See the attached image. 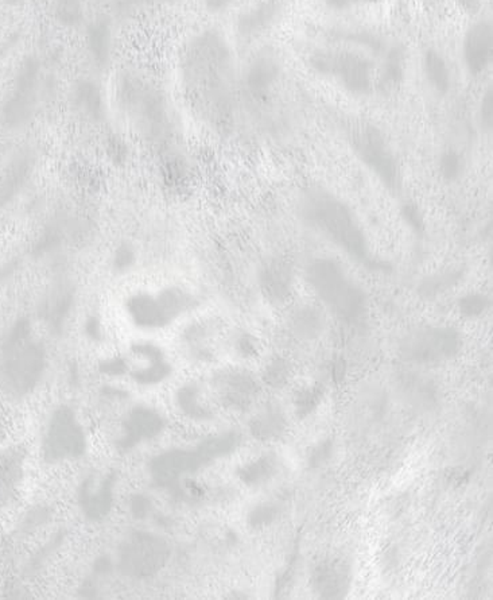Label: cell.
I'll return each instance as SVG.
<instances>
[{
    "instance_id": "1",
    "label": "cell",
    "mask_w": 493,
    "mask_h": 600,
    "mask_svg": "<svg viewBox=\"0 0 493 600\" xmlns=\"http://www.w3.org/2000/svg\"><path fill=\"white\" fill-rule=\"evenodd\" d=\"M231 48L216 30L193 37L182 53L183 77L200 96L204 112L214 125L227 126L232 113Z\"/></svg>"
},
{
    "instance_id": "2",
    "label": "cell",
    "mask_w": 493,
    "mask_h": 600,
    "mask_svg": "<svg viewBox=\"0 0 493 600\" xmlns=\"http://www.w3.org/2000/svg\"><path fill=\"white\" fill-rule=\"evenodd\" d=\"M297 215L304 227L348 258L369 269H381L355 211L329 189L317 185L302 189L297 200Z\"/></svg>"
},
{
    "instance_id": "3",
    "label": "cell",
    "mask_w": 493,
    "mask_h": 600,
    "mask_svg": "<svg viewBox=\"0 0 493 600\" xmlns=\"http://www.w3.org/2000/svg\"><path fill=\"white\" fill-rule=\"evenodd\" d=\"M304 281L335 318L356 323L368 309V296L347 267L332 257H313L304 266Z\"/></svg>"
},
{
    "instance_id": "4",
    "label": "cell",
    "mask_w": 493,
    "mask_h": 600,
    "mask_svg": "<svg viewBox=\"0 0 493 600\" xmlns=\"http://www.w3.org/2000/svg\"><path fill=\"white\" fill-rule=\"evenodd\" d=\"M345 139L356 158L392 195L402 192V167L386 134L366 119L350 118L343 123Z\"/></svg>"
},
{
    "instance_id": "5",
    "label": "cell",
    "mask_w": 493,
    "mask_h": 600,
    "mask_svg": "<svg viewBox=\"0 0 493 600\" xmlns=\"http://www.w3.org/2000/svg\"><path fill=\"white\" fill-rule=\"evenodd\" d=\"M309 65L320 76L337 82L355 96H368L376 88L375 61L355 49H320L309 57Z\"/></svg>"
},
{
    "instance_id": "6",
    "label": "cell",
    "mask_w": 493,
    "mask_h": 600,
    "mask_svg": "<svg viewBox=\"0 0 493 600\" xmlns=\"http://www.w3.org/2000/svg\"><path fill=\"white\" fill-rule=\"evenodd\" d=\"M464 346L461 332L449 326L409 329L397 342L400 359L414 365H437L454 359Z\"/></svg>"
},
{
    "instance_id": "7",
    "label": "cell",
    "mask_w": 493,
    "mask_h": 600,
    "mask_svg": "<svg viewBox=\"0 0 493 600\" xmlns=\"http://www.w3.org/2000/svg\"><path fill=\"white\" fill-rule=\"evenodd\" d=\"M43 371L42 350L33 342L27 327L18 326L12 331L4 350L2 378L7 390L14 396H26L37 386Z\"/></svg>"
},
{
    "instance_id": "8",
    "label": "cell",
    "mask_w": 493,
    "mask_h": 600,
    "mask_svg": "<svg viewBox=\"0 0 493 600\" xmlns=\"http://www.w3.org/2000/svg\"><path fill=\"white\" fill-rule=\"evenodd\" d=\"M85 435L73 412L58 409L46 424L42 437V452L50 463L74 459L84 453Z\"/></svg>"
},
{
    "instance_id": "9",
    "label": "cell",
    "mask_w": 493,
    "mask_h": 600,
    "mask_svg": "<svg viewBox=\"0 0 493 600\" xmlns=\"http://www.w3.org/2000/svg\"><path fill=\"white\" fill-rule=\"evenodd\" d=\"M197 305L195 296L187 290H165L158 296H141L130 304V313L136 324L147 328H158L172 323L185 312Z\"/></svg>"
},
{
    "instance_id": "10",
    "label": "cell",
    "mask_w": 493,
    "mask_h": 600,
    "mask_svg": "<svg viewBox=\"0 0 493 600\" xmlns=\"http://www.w3.org/2000/svg\"><path fill=\"white\" fill-rule=\"evenodd\" d=\"M169 555L166 542L151 533H134L119 550V568L135 578L154 575L165 565Z\"/></svg>"
},
{
    "instance_id": "11",
    "label": "cell",
    "mask_w": 493,
    "mask_h": 600,
    "mask_svg": "<svg viewBox=\"0 0 493 600\" xmlns=\"http://www.w3.org/2000/svg\"><path fill=\"white\" fill-rule=\"evenodd\" d=\"M213 396L227 411H249L260 393V385L252 373L242 367L216 371L211 380Z\"/></svg>"
},
{
    "instance_id": "12",
    "label": "cell",
    "mask_w": 493,
    "mask_h": 600,
    "mask_svg": "<svg viewBox=\"0 0 493 600\" xmlns=\"http://www.w3.org/2000/svg\"><path fill=\"white\" fill-rule=\"evenodd\" d=\"M38 77H40V63L35 57H30L20 66L17 80H15L14 91L4 107V120L9 125H22L32 115Z\"/></svg>"
},
{
    "instance_id": "13",
    "label": "cell",
    "mask_w": 493,
    "mask_h": 600,
    "mask_svg": "<svg viewBox=\"0 0 493 600\" xmlns=\"http://www.w3.org/2000/svg\"><path fill=\"white\" fill-rule=\"evenodd\" d=\"M282 74L280 57L270 50L260 51L252 58L244 73V89L250 99L265 104L273 96Z\"/></svg>"
},
{
    "instance_id": "14",
    "label": "cell",
    "mask_w": 493,
    "mask_h": 600,
    "mask_svg": "<svg viewBox=\"0 0 493 600\" xmlns=\"http://www.w3.org/2000/svg\"><path fill=\"white\" fill-rule=\"evenodd\" d=\"M493 28L488 19L472 23L462 40V61L472 77L484 74L492 64Z\"/></svg>"
},
{
    "instance_id": "15",
    "label": "cell",
    "mask_w": 493,
    "mask_h": 600,
    "mask_svg": "<svg viewBox=\"0 0 493 600\" xmlns=\"http://www.w3.org/2000/svg\"><path fill=\"white\" fill-rule=\"evenodd\" d=\"M285 4L282 0H260L240 12L236 19V35L243 43L265 35L282 17Z\"/></svg>"
},
{
    "instance_id": "16",
    "label": "cell",
    "mask_w": 493,
    "mask_h": 600,
    "mask_svg": "<svg viewBox=\"0 0 493 600\" xmlns=\"http://www.w3.org/2000/svg\"><path fill=\"white\" fill-rule=\"evenodd\" d=\"M314 591L324 599H342L350 586V568L344 560L327 558L312 573Z\"/></svg>"
},
{
    "instance_id": "17",
    "label": "cell",
    "mask_w": 493,
    "mask_h": 600,
    "mask_svg": "<svg viewBox=\"0 0 493 600\" xmlns=\"http://www.w3.org/2000/svg\"><path fill=\"white\" fill-rule=\"evenodd\" d=\"M259 285L271 304H285L294 290V270L290 262L283 258L268 259L260 269Z\"/></svg>"
},
{
    "instance_id": "18",
    "label": "cell",
    "mask_w": 493,
    "mask_h": 600,
    "mask_svg": "<svg viewBox=\"0 0 493 600\" xmlns=\"http://www.w3.org/2000/svg\"><path fill=\"white\" fill-rule=\"evenodd\" d=\"M206 459L198 450H170L157 456L151 463V475L159 484H172L181 476L195 470Z\"/></svg>"
},
{
    "instance_id": "19",
    "label": "cell",
    "mask_w": 493,
    "mask_h": 600,
    "mask_svg": "<svg viewBox=\"0 0 493 600\" xmlns=\"http://www.w3.org/2000/svg\"><path fill=\"white\" fill-rule=\"evenodd\" d=\"M289 331L301 342H314L327 329L325 313L313 304H299L289 312L286 319Z\"/></svg>"
},
{
    "instance_id": "20",
    "label": "cell",
    "mask_w": 493,
    "mask_h": 600,
    "mask_svg": "<svg viewBox=\"0 0 493 600\" xmlns=\"http://www.w3.org/2000/svg\"><path fill=\"white\" fill-rule=\"evenodd\" d=\"M288 416L282 405L275 401H268L252 417L250 432L260 442H273L281 439L288 431Z\"/></svg>"
},
{
    "instance_id": "21",
    "label": "cell",
    "mask_w": 493,
    "mask_h": 600,
    "mask_svg": "<svg viewBox=\"0 0 493 600\" xmlns=\"http://www.w3.org/2000/svg\"><path fill=\"white\" fill-rule=\"evenodd\" d=\"M164 427V419L152 409L135 408L123 422L121 442L126 445H136L139 442L156 437Z\"/></svg>"
},
{
    "instance_id": "22",
    "label": "cell",
    "mask_w": 493,
    "mask_h": 600,
    "mask_svg": "<svg viewBox=\"0 0 493 600\" xmlns=\"http://www.w3.org/2000/svg\"><path fill=\"white\" fill-rule=\"evenodd\" d=\"M220 334V326L216 321L206 320L193 324L183 334V347L196 362H209L216 355L214 342Z\"/></svg>"
},
{
    "instance_id": "23",
    "label": "cell",
    "mask_w": 493,
    "mask_h": 600,
    "mask_svg": "<svg viewBox=\"0 0 493 600\" xmlns=\"http://www.w3.org/2000/svg\"><path fill=\"white\" fill-rule=\"evenodd\" d=\"M175 405L183 416L193 421H211L214 419L213 409L200 383L190 382L182 386L175 394Z\"/></svg>"
},
{
    "instance_id": "24",
    "label": "cell",
    "mask_w": 493,
    "mask_h": 600,
    "mask_svg": "<svg viewBox=\"0 0 493 600\" xmlns=\"http://www.w3.org/2000/svg\"><path fill=\"white\" fill-rule=\"evenodd\" d=\"M422 72L426 81L435 94L445 96L451 92L453 81L451 65L438 49H426L422 56Z\"/></svg>"
},
{
    "instance_id": "25",
    "label": "cell",
    "mask_w": 493,
    "mask_h": 600,
    "mask_svg": "<svg viewBox=\"0 0 493 600\" xmlns=\"http://www.w3.org/2000/svg\"><path fill=\"white\" fill-rule=\"evenodd\" d=\"M406 49L399 43L387 46L383 50V61L378 68L376 88L391 91L402 82L406 71Z\"/></svg>"
},
{
    "instance_id": "26",
    "label": "cell",
    "mask_w": 493,
    "mask_h": 600,
    "mask_svg": "<svg viewBox=\"0 0 493 600\" xmlns=\"http://www.w3.org/2000/svg\"><path fill=\"white\" fill-rule=\"evenodd\" d=\"M88 51L92 60L99 66H105L111 60L112 50V30L104 18L90 23L87 33Z\"/></svg>"
},
{
    "instance_id": "27",
    "label": "cell",
    "mask_w": 493,
    "mask_h": 600,
    "mask_svg": "<svg viewBox=\"0 0 493 600\" xmlns=\"http://www.w3.org/2000/svg\"><path fill=\"white\" fill-rule=\"evenodd\" d=\"M81 506L88 517H104L112 506V488H110V483L96 479L88 481L81 493Z\"/></svg>"
},
{
    "instance_id": "28",
    "label": "cell",
    "mask_w": 493,
    "mask_h": 600,
    "mask_svg": "<svg viewBox=\"0 0 493 600\" xmlns=\"http://www.w3.org/2000/svg\"><path fill=\"white\" fill-rule=\"evenodd\" d=\"M278 470H280V463H278L276 456L266 453L258 459L243 465L237 475H239L240 481L250 488H259L262 484L270 481L276 475Z\"/></svg>"
},
{
    "instance_id": "29",
    "label": "cell",
    "mask_w": 493,
    "mask_h": 600,
    "mask_svg": "<svg viewBox=\"0 0 493 600\" xmlns=\"http://www.w3.org/2000/svg\"><path fill=\"white\" fill-rule=\"evenodd\" d=\"M74 99H76L79 107L90 117L99 118L102 115V95H100L96 85L92 84V82H80L76 87V92H74Z\"/></svg>"
},
{
    "instance_id": "30",
    "label": "cell",
    "mask_w": 493,
    "mask_h": 600,
    "mask_svg": "<svg viewBox=\"0 0 493 600\" xmlns=\"http://www.w3.org/2000/svg\"><path fill=\"white\" fill-rule=\"evenodd\" d=\"M293 374V365L286 358L275 357L266 365L263 381L273 388H282L288 385Z\"/></svg>"
},
{
    "instance_id": "31",
    "label": "cell",
    "mask_w": 493,
    "mask_h": 600,
    "mask_svg": "<svg viewBox=\"0 0 493 600\" xmlns=\"http://www.w3.org/2000/svg\"><path fill=\"white\" fill-rule=\"evenodd\" d=\"M56 19L66 27H74L84 19V0H53Z\"/></svg>"
},
{
    "instance_id": "32",
    "label": "cell",
    "mask_w": 493,
    "mask_h": 600,
    "mask_svg": "<svg viewBox=\"0 0 493 600\" xmlns=\"http://www.w3.org/2000/svg\"><path fill=\"white\" fill-rule=\"evenodd\" d=\"M459 273L456 270H449V272L438 273V274L430 275L425 278L420 285V293L423 297L435 298L441 293L445 292L449 288L453 287L454 283L458 281Z\"/></svg>"
},
{
    "instance_id": "33",
    "label": "cell",
    "mask_w": 493,
    "mask_h": 600,
    "mask_svg": "<svg viewBox=\"0 0 493 600\" xmlns=\"http://www.w3.org/2000/svg\"><path fill=\"white\" fill-rule=\"evenodd\" d=\"M322 396H324V391H322L321 386H302L294 393V409H296L297 414L299 417L309 416L321 403Z\"/></svg>"
},
{
    "instance_id": "34",
    "label": "cell",
    "mask_w": 493,
    "mask_h": 600,
    "mask_svg": "<svg viewBox=\"0 0 493 600\" xmlns=\"http://www.w3.org/2000/svg\"><path fill=\"white\" fill-rule=\"evenodd\" d=\"M280 504H273V502H262V504H257V506L250 512V525H251L252 527H255V529H262V527H270L276 519H280Z\"/></svg>"
},
{
    "instance_id": "35",
    "label": "cell",
    "mask_w": 493,
    "mask_h": 600,
    "mask_svg": "<svg viewBox=\"0 0 493 600\" xmlns=\"http://www.w3.org/2000/svg\"><path fill=\"white\" fill-rule=\"evenodd\" d=\"M488 306H489V300L482 293H468L458 301L459 313L468 319L480 318L487 312Z\"/></svg>"
},
{
    "instance_id": "36",
    "label": "cell",
    "mask_w": 493,
    "mask_h": 600,
    "mask_svg": "<svg viewBox=\"0 0 493 600\" xmlns=\"http://www.w3.org/2000/svg\"><path fill=\"white\" fill-rule=\"evenodd\" d=\"M464 166H466L464 157L454 149L443 151V156H441L440 170L445 180L458 179L464 172Z\"/></svg>"
},
{
    "instance_id": "37",
    "label": "cell",
    "mask_w": 493,
    "mask_h": 600,
    "mask_svg": "<svg viewBox=\"0 0 493 600\" xmlns=\"http://www.w3.org/2000/svg\"><path fill=\"white\" fill-rule=\"evenodd\" d=\"M477 120H479L480 128L485 134H490L493 130V89L488 87L482 94L480 100L479 111H477Z\"/></svg>"
},
{
    "instance_id": "38",
    "label": "cell",
    "mask_w": 493,
    "mask_h": 600,
    "mask_svg": "<svg viewBox=\"0 0 493 600\" xmlns=\"http://www.w3.org/2000/svg\"><path fill=\"white\" fill-rule=\"evenodd\" d=\"M235 347H236L237 351H239L240 354L244 355V357H251V355H255L258 352L257 340L247 334L237 337Z\"/></svg>"
},
{
    "instance_id": "39",
    "label": "cell",
    "mask_w": 493,
    "mask_h": 600,
    "mask_svg": "<svg viewBox=\"0 0 493 600\" xmlns=\"http://www.w3.org/2000/svg\"><path fill=\"white\" fill-rule=\"evenodd\" d=\"M366 0H324L325 6L333 12H345V10L352 9L358 6V4H363Z\"/></svg>"
},
{
    "instance_id": "40",
    "label": "cell",
    "mask_w": 493,
    "mask_h": 600,
    "mask_svg": "<svg viewBox=\"0 0 493 600\" xmlns=\"http://www.w3.org/2000/svg\"><path fill=\"white\" fill-rule=\"evenodd\" d=\"M235 0H204L206 10L211 12H221L228 9Z\"/></svg>"
},
{
    "instance_id": "41",
    "label": "cell",
    "mask_w": 493,
    "mask_h": 600,
    "mask_svg": "<svg viewBox=\"0 0 493 600\" xmlns=\"http://www.w3.org/2000/svg\"><path fill=\"white\" fill-rule=\"evenodd\" d=\"M146 0H119L120 7L123 9H130V7L138 6V4H143Z\"/></svg>"
},
{
    "instance_id": "42",
    "label": "cell",
    "mask_w": 493,
    "mask_h": 600,
    "mask_svg": "<svg viewBox=\"0 0 493 600\" xmlns=\"http://www.w3.org/2000/svg\"><path fill=\"white\" fill-rule=\"evenodd\" d=\"M7 2H9V4H26V2H27V0H7Z\"/></svg>"
}]
</instances>
